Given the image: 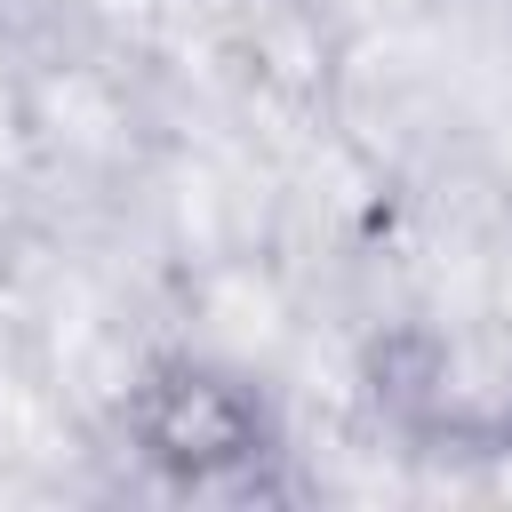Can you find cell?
<instances>
[{
    "label": "cell",
    "mask_w": 512,
    "mask_h": 512,
    "mask_svg": "<svg viewBox=\"0 0 512 512\" xmlns=\"http://www.w3.org/2000/svg\"><path fill=\"white\" fill-rule=\"evenodd\" d=\"M144 440L152 456L184 464V472H208V464H232L256 448V416L232 384H208V376H168L152 400H144Z\"/></svg>",
    "instance_id": "obj_1"
}]
</instances>
